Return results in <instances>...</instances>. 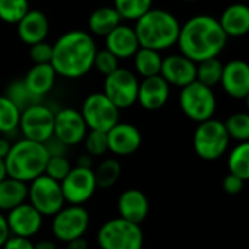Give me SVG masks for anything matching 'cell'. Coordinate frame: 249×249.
Here are the masks:
<instances>
[{"label":"cell","mask_w":249,"mask_h":249,"mask_svg":"<svg viewBox=\"0 0 249 249\" xmlns=\"http://www.w3.org/2000/svg\"><path fill=\"white\" fill-rule=\"evenodd\" d=\"M10 147H12V142L7 139V137H0V159L4 160L6 156L9 155L10 152Z\"/></svg>","instance_id":"obj_44"},{"label":"cell","mask_w":249,"mask_h":249,"mask_svg":"<svg viewBox=\"0 0 249 249\" xmlns=\"http://www.w3.org/2000/svg\"><path fill=\"white\" fill-rule=\"evenodd\" d=\"M182 1H190V3H193V1H200V0H182Z\"/></svg>","instance_id":"obj_49"},{"label":"cell","mask_w":249,"mask_h":249,"mask_svg":"<svg viewBox=\"0 0 249 249\" xmlns=\"http://www.w3.org/2000/svg\"><path fill=\"white\" fill-rule=\"evenodd\" d=\"M121 20L123 19L120 18V15L112 6H101L95 9L89 16L88 25H89L90 35L105 38L114 28L123 23Z\"/></svg>","instance_id":"obj_26"},{"label":"cell","mask_w":249,"mask_h":249,"mask_svg":"<svg viewBox=\"0 0 249 249\" xmlns=\"http://www.w3.org/2000/svg\"><path fill=\"white\" fill-rule=\"evenodd\" d=\"M44 144V147H45V150H47V153H48V156H66V153H67V146L66 144H63L58 139H55L54 136L53 137H50L45 143H42Z\"/></svg>","instance_id":"obj_41"},{"label":"cell","mask_w":249,"mask_h":249,"mask_svg":"<svg viewBox=\"0 0 249 249\" xmlns=\"http://www.w3.org/2000/svg\"><path fill=\"white\" fill-rule=\"evenodd\" d=\"M229 144L231 139L226 133L223 121L213 117L198 123L193 136V146L200 159L209 162L217 160L228 152Z\"/></svg>","instance_id":"obj_5"},{"label":"cell","mask_w":249,"mask_h":249,"mask_svg":"<svg viewBox=\"0 0 249 249\" xmlns=\"http://www.w3.org/2000/svg\"><path fill=\"white\" fill-rule=\"evenodd\" d=\"M108 152L115 156H130L139 150L142 146V133L140 130L130 124L118 121L108 133Z\"/></svg>","instance_id":"obj_16"},{"label":"cell","mask_w":249,"mask_h":249,"mask_svg":"<svg viewBox=\"0 0 249 249\" xmlns=\"http://www.w3.org/2000/svg\"><path fill=\"white\" fill-rule=\"evenodd\" d=\"M6 177H7V172H6L4 160H1V159H0V181H3Z\"/></svg>","instance_id":"obj_48"},{"label":"cell","mask_w":249,"mask_h":249,"mask_svg":"<svg viewBox=\"0 0 249 249\" xmlns=\"http://www.w3.org/2000/svg\"><path fill=\"white\" fill-rule=\"evenodd\" d=\"M85 150L89 156H102L108 152V142H107V133L102 131H92L89 130L83 139Z\"/></svg>","instance_id":"obj_37"},{"label":"cell","mask_w":249,"mask_h":249,"mask_svg":"<svg viewBox=\"0 0 249 249\" xmlns=\"http://www.w3.org/2000/svg\"><path fill=\"white\" fill-rule=\"evenodd\" d=\"M66 249H88V241L85 239V236L73 239L66 244Z\"/></svg>","instance_id":"obj_45"},{"label":"cell","mask_w":249,"mask_h":249,"mask_svg":"<svg viewBox=\"0 0 249 249\" xmlns=\"http://www.w3.org/2000/svg\"><path fill=\"white\" fill-rule=\"evenodd\" d=\"M28 201V184L6 177L0 181V212L7 213L12 209Z\"/></svg>","instance_id":"obj_25"},{"label":"cell","mask_w":249,"mask_h":249,"mask_svg":"<svg viewBox=\"0 0 249 249\" xmlns=\"http://www.w3.org/2000/svg\"><path fill=\"white\" fill-rule=\"evenodd\" d=\"M6 222L12 236L31 239L41 231L44 217L26 201L7 212Z\"/></svg>","instance_id":"obj_15"},{"label":"cell","mask_w":249,"mask_h":249,"mask_svg":"<svg viewBox=\"0 0 249 249\" xmlns=\"http://www.w3.org/2000/svg\"><path fill=\"white\" fill-rule=\"evenodd\" d=\"M90 217L83 206H64L53 216L51 231L58 242L67 244L73 239L83 238L89 229Z\"/></svg>","instance_id":"obj_11"},{"label":"cell","mask_w":249,"mask_h":249,"mask_svg":"<svg viewBox=\"0 0 249 249\" xmlns=\"http://www.w3.org/2000/svg\"><path fill=\"white\" fill-rule=\"evenodd\" d=\"M219 20L210 15H196L181 25L177 45L181 54L194 63L216 58L228 44Z\"/></svg>","instance_id":"obj_1"},{"label":"cell","mask_w":249,"mask_h":249,"mask_svg":"<svg viewBox=\"0 0 249 249\" xmlns=\"http://www.w3.org/2000/svg\"><path fill=\"white\" fill-rule=\"evenodd\" d=\"M76 166H79V168H90L92 169V166H93V158L89 156L88 153H83V155L79 156Z\"/></svg>","instance_id":"obj_46"},{"label":"cell","mask_w":249,"mask_h":249,"mask_svg":"<svg viewBox=\"0 0 249 249\" xmlns=\"http://www.w3.org/2000/svg\"><path fill=\"white\" fill-rule=\"evenodd\" d=\"M217 20L228 38L244 36L249 31V7L244 3H233L222 12Z\"/></svg>","instance_id":"obj_24"},{"label":"cell","mask_w":249,"mask_h":249,"mask_svg":"<svg viewBox=\"0 0 249 249\" xmlns=\"http://www.w3.org/2000/svg\"><path fill=\"white\" fill-rule=\"evenodd\" d=\"M169 96H171V86L160 74L146 77L142 82H139L137 104L146 111H158L163 108Z\"/></svg>","instance_id":"obj_19"},{"label":"cell","mask_w":249,"mask_h":249,"mask_svg":"<svg viewBox=\"0 0 249 249\" xmlns=\"http://www.w3.org/2000/svg\"><path fill=\"white\" fill-rule=\"evenodd\" d=\"M117 212L118 217L136 225H142L149 216L150 203L143 191L137 188H128L120 194L117 200Z\"/></svg>","instance_id":"obj_20"},{"label":"cell","mask_w":249,"mask_h":249,"mask_svg":"<svg viewBox=\"0 0 249 249\" xmlns=\"http://www.w3.org/2000/svg\"><path fill=\"white\" fill-rule=\"evenodd\" d=\"M139 79L128 69L118 67L111 74L105 76L102 93L121 111L137 104Z\"/></svg>","instance_id":"obj_12"},{"label":"cell","mask_w":249,"mask_h":249,"mask_svg":"<svg viewBox=\"0 0 249 249\" xmlns=\"http://www.w3.org/2000/svg\"><path fill=\"white\" fill-rule=\"evenodd\" d=\"M18 130L20 131L22 139L45 143L50 137H53L54 111L41 102L25 108L20 111Z\"/></svg>","instance_id":"obj_10"},{"label":"cell","mask_w":249,"mask_h":249,"mask_svg":"<svg viewBox=\"0 0 249 249\" xmlns=\"http://www.w3.org/2000/svg\"><path fill=\"white\" fill-rule=\"evenodd\" d=\"M105 45L118 60L133 58L136 51L140 48L136 31L127 23H120L105 36Z\"/></svg>","instance_id":"obj_21"},{"label":"cell","mask_w":249,"mask_h":249,"mask_svg":"<svg viewBox=\"0 0 249 249\" xmlns=\"http://www.w3.org/2000/svg\"><path fill=\"white\" fill-rule=\"evenodd\" d=\"M34 249H60V247L55 242H53V241L42 239V241L34 244Z\"/></svg>","instance_id":"obj_47"},{"label":"cell","mask_w":249,"mask_h":249,"mask_svg":"<svg viewBox=\"0 0 249 249\" xmlns=\"http://www.w3.org/2000/svg\"><path fill=\"white\" fill-rule=\"evenodd\" d=\"M48 153L42 143L20 139L12 143L10 152L4 159L9 178L29 184L32 179L44 174Z\"/></svg>","instance_id":"obj_4"},{"label":"cell","mask_w":249,"mask_h":249,"mask_svg":"<svg viewBox=\"0 0 249 249\" xmlns=\"http://www.w3.org/2000/svg\"><path fill=\"white\" fill-rule=\"evenodd\" d=\"M133 28L140 47L160 53L177 45L181 23L169 10L152 7L136 20Z\"/></svg>","instance_id":"obj_3"},{"label":"cell","mask_w":249,"mask_h":249,"mask_svg":"<svg viewBox=\"0 0 249 249\" xmlns=\"http://www.w3.org/2000/svg\"><path fill=\"white\" fill-rule=\"evenodd\" d=\"M93 175H95V181H96L98 188H101V190L112 188L121 175V165L115 158L104 159L98 165V168L93 169Z\"/></svg>","instance_id":"obj_28"},{"label":"cell","mask_w":249,"mask_h":249,"mask_svg":"<svg viewBox=\"0 0 249 249\" xmlns=\"http://www.w3.org/2000/svg\"><path fill=\"white\" fill-rule=\"evenodd\" d=\"M96 241L101 249H142L144 233L140 225L115 217L99 228Z\"/></svg>","instance_id":"obj_6"},{"label":"cell","mask_w":249,"mask_h":249,"mask_svg":"<svg viewBox=\"0 0 249 249\" xmlns=\"http://www.w3.org/2000/svg\"><path fill=\"white\" fill-rule=\"evenodd\" d=\"M231 140L245 143L249 140V115L247 112H235L223 121Z\"/></svg>","instance_id":"obj_33"},{"label":"cell","mask_w":249,"mask_h":249,"mask_svg":"<svg viewBox=\"0 0 249 249\" xmlns=\"http://www.w3.org/2000/svg\"><path fill=\"white\" fill-rule=\"evenodd\" d=\"M98 48L93 36L82 29L64 32L53 44L51 66L57 76L64 79H80L93 69Z\"/></svg>","instance_id":"obj_2"},{"label":"cell","mask_w":249,"mask_h":249,"mask_svg":"<svg viewBox=\"0 0 249 249\" xmlns=\"http://www.w3.org/2000/svg\"><path fill=\"white\" fill-rule=\"evenodd\" d=\"M28 203L42 217H53L66 206L60 182L44 174L28 184Z\"/></svg>","instance_id":"obj_8"},{"label":"cell","mask_w":249,"mask_h":249,"mask_svg":"<svg viewBox=\"0 0 249 249\" xmlns=\"http://www.w3.org/2000/svg\"><path fill=\"white\" fill-rule=\"evenodd\" d=\"M142 249H155V248H144V247H143V248Z\"/></svg>","instance_id":"obj_50"},{"label":"cell","mask_w":249,"mask_h":249,"mask_svg":"<svg viewBox=\"0 0 249 249\" xmlns=\"http://www.w3.org/2000/svg\"><path fill=\"white\" fill-rule=\"evenodd\" d=\"M71 163L66 156H48V160L45 163V169H44V175L50 177L54 181L61 182L67 174L71 169Z\"/></svg>","instance_id":"obj_36"},{"label":"cell","mask_w":249,"mask_h":249,"mask_svg":"<svg viewBox=\"0 0 249 249\" xmlns=\"http://www.w3.org/2000/svg\"><path fill=\"white\" fill-rule=\"evenodd\" d=\"M222 71H223V63L217 57L209 58V60L197 63L196 80L213 89V86L220 83Z\"/></svg>","instance_id":"obj_30"},{"label":"cell","mask_w":249,"mask_h":249,"mask_svg":"<svg viewBox=\"0 0 249 249\" xmlns=\"http://www.w3.org/2000/svg\"><path fill=\"white\" fill-rule=\"evenodd\" d=\"M3 249H34V242L28 238L20 236H9V239L1 247Z\"/></svg>","instance_id":"obj_42"},{"label":"cell","mask_w":249,"mask_h":249,"mask_svg":"<svg viewBox=\"0 0 249 249\" xmlns=\"http://www.w3.org/2000/svg\"><path fill=\"white\" fill-rule=\"evenodd\" d=\"M60 187L66 204L71 206H83L98 190L93 169L79 166L70 169L67 177L60 182Z\"/></svg>","instance_id":"obj_13"},{"label":"cell","mask_w":249,"mask_h":249,"mask_svg":"<svg viewBox=\"0 0 249 249\" xmlns=\"http://www.w3.org/2000/svg\"><path fill=\"white\" fill-rule=\"evenodd\" d=\"M134 60V69L139 76L143 79L158 76L160 73V66H162V55L159 51L150 50L140 47L136 54L133 55Z\"/></svg>","instance_id":"obj_27"},{"label":"cell","mask_w":249,"mask_h":249,"mask_svg":"<svg viewBox=\"0 0 249 249\" xmlns=\"http://www.w3.org/2000/svg\"><path fill=\"white\" fill-rule=\"evenodd\" d=\"M4 96H6L9 101H12L20 111H23L25 108H28V107H31V105H34V104L41 102L39 99H36V98L28 90V88L25 86V83H23L22 79H18V80L10 82L9 86H7V89H6Z\"/></svg>","instance_id":"obj_34"},{"label":"cell","mask_w":249,"mask_h":249,"mask_svg":"<svg viewBox=\"0 0 249 249\" xmlns=\"http://www.w3.org/2000/svg\"><path fill=\"white\" fill-rule=\"evenodd\" d=\"M9 236H10V232H9V226L6 222V214L0 212V248L9 239Z\"/></svg>","instance_id":"obj_43"},{"label":"cell","mask_w":249,"mask_h":249,"mask_svg":"<svg viewBox=\"0 0 249 249\" xmlns=\"http://www.w3.org/2000/svg\"><path fill=\"white\" fill-rule=\"evenodd\" d=\"M16 26L19 39L29 47L41 41H45L50 32L48 18L42 10L38 9H29Z\"/></svg>","instance_id":"obj_22"},{"label":"cell","mask_w":249,"mask_h":249,"mask_svg":"<svg viewBox=\"0 0 249 249\" xmlns=\"http://www.w3.org/2000/svg\"><path fill=\"white\" fill-rule=\"evenodd\" d=\"M229 174L239 177L244 181L249 179V143H238L228 156Z\"/></svg>","instance_id":"obj_29"},{"label":"cell","mask_w":249,"mask_h":249,"mask_svg":"<svg viewBox=\"0 0 249 249\" xmlns=\"http://www.w3.org/2000/svg\"><path fill=\"white\" fill-rule=\"evenodd\" d=\"M80 114L88 130L108 133L120 121V109L102 93L95 92L85 98Z\"/></svg>","instance_id":"obj_9"},{"label":"cell","mask_w":249,"mask_h":249,"mask_svg":"<svg viewBox=\"0 0 249 249\" xmlns=\"http://www.w3.org/2000/svg\"><path fill=\"white\" fill-rule=\"evenodd\" d=\"M197 63L191 61L182 54H171L162 58L160 76L169 86L184 88L196 80Z\"/></svg>","instance_id":"obj_18"},{"label":"cell","mask_w":249,"mask_h":249,"mask_svg":"<svg viewBox=\"0 0 249 249\" xmlns=\"http://www.w3.org/2000/svg\"><path fill=\"white\" fill-rule=\"evenodd\" d=\"M244 187H245V181L241 179L236 175H232V174H228L223 178V181H222V188L229 196H238V194H241L242 190H244Z\"/></svg>","instance_id":"obj_40"},{"label":"cell","mask_w":249,"mask_h":249,"mask_svg":"<svg viewBox=\"0 0 249 249\" xmlns=\"http://www.w3.org/2000/svg\"><path fill=\"white\" fill-rule=\"evenodd\" d=\"M112 7L124 20H137L153 7V0H114Z\"/></svg>","instance_id":"obj_32"},{"label":"cell","mask_w":249,"mask_h":249,"mask_svg":"<svg viewBox=\"0 0 249 249\" xmlns=\"http://www.w3.org/2000/svg\"><path fill=\"white\" fill-rule=\"evenodd\" d=\"M19 118L20 109L4 95H0V134L15 133L19 127Z\"/></svg>","instance_id":"obj_31"},{"label":"cell","mask_w":249,"mask_h":249,"mask_svg":"<svg viewBox=\"0 0 249 249\" xmlns=\"http://www.w3.org/2000/svg\"><path fill=\"white\" fill-rule=\"evenodd\" d=\"M88 131L80 111L74 108H61L54 112L53 136L67 147L80 144Z\"/></svg>","instance_id":"obj_14"},{"label":"cell","mask_w":249,"mask_h":249,"mask_svg":"<svg viewBox=\"0 0 249 249\" xmlns=\"http://www.w3.org/2000/svg\"><path fill=\"white\" fill-rule=\"evenodd\" d=\"M29 57L34 64H45L51 63L53 57V44H48L47 41H41L38 44H34L29 47Z\"/></svg>","instance_id":"obj_39"},{"label":"cell","mask_w":249,"mask_h":249,"mask_svg":"<svg viewBox=\"0 0 249 249\" xmlns=\"http://www.w3.org/2000/svg\"><path fill=\"white\" fill-rule=\"evenodd\" d=\"M179 107L187 118L196 123H203L214 117L217 109V98L212 88L194 80L181 88Z\"/></svg>","instance_id":"obj_7"},{"label":"cell","mask_w":249,"mask_h":249,"mask_svg":"<svg viewBox=\"0 0 249 249\" xmlns=\"http://www.w3.org/2000/svg\"><path fill=\"white\" fill-rule=\"evenodd\" d=\"M55 79H57L55 70L53 69L50 63H45V64H34L26 71L22 80L25 86L28 88V90L36 99L41 101L45 95L51 92V89L55 85Z\"/></svg>","instance_id":"obj_23"},{"label":"cell","mask_w":249,"mask_h":249,"mask_svg":"<svg viewBox=\"0 0 249 249\" xmlns=\"http://www.w3.org/2000/svg\"><path fill=\"white\" fill-rule=\"evenodd\" d=\"M93 67L104 76L111 74L112 71H115L120 67V60L109 53L107 48L105 50H98L95 54V60H93Z\"/></svg>","instance_id":"obj_38"},{"label":"cell","mask_w":249,"mask_h":249,"mask_svg":"<svg viewBox=\"0 0 249 249\" xmlns=\"http://www.w3.org/2000/svg\"><path fill=\"white\" fill-rule=\"evenodd\" d=\"M29 0H0V20L9 25H18L28 13Z\"/></svg>","instance_id":"obj_35"},{"label":"cell","mask_w":249,"mask_h":249,"mask_svg":"<svg viewBox=\"0 0 249 249\" xmlns=\"http://www.w3.org/2000/svg\"><path fill=\"white\" fill-rule=\"evenodd\" d=\"M222 89L233 99L249 96V66L244 60H231L223 64L220 83Z\"/></svg>","instance_id":"obj_17"}]
</instances>
